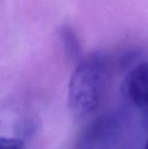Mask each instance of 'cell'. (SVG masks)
<instances>
[{"instance_id": "277c9868", "label": "cell", "mask_w": 148, "mask_h": 149, "mask_svg": "<svg viewBox=\"0 0 148 149\" xmlns=\"http://www.w3.org/2000/svg\"><path fill=\"white\" fill-rule=\"evenodd\" d=\"M97 139L96 126L93 124L79 140L73 149H94Z\"/></svg>"}, {"instance_id": "6da1fadb", "label": "cell", "mask_w": 148, "mask_h": 149, "mask_svg": "<svg viewBox=\"0 0 148 149\" xmlns=\"http://www.w3.org/2000/svg\"><path fill=\"white\" fill-rule=\"evenodd\" d=\"M105 74L106 61L100 53H91L79 61L71 77L68 90V106L72 113L86 115L99 107Z\"/></svg>"}, {"instance_id": "5b68a950", "label": "cell", "mask_w": 148, "mask_h": 149, "mask_svg": "<svg viewBox=\"0 0 148 149\" xmlns=\"http://www.w3.org/2000/svg\"><path fill=\"white\" fill-rule=\"evenodd\" d=\"M0 149H25L22 141L15 138L0 137Z\"/></svg>"}, {"instance_id": "7a4b0ae2", "label": "cell", "mask_w": 148, "mask_h": 149, "mask_svg": "<svg viewBox=\"0 0 148 149\" xmlns=\"http://www.w3.org/2000/svg\"><path fill=\"white\" fill-rule=\"evenodd\" d=\"M124 91L135 106L148 109V62L140 63L128 73Z\"/></svg>"}, {"instance_id": "3957f363", "label": "cell", "mask_w": 148, "mask_h": 149, "mask_svg": "<svg viewBox=\"0 0 148 149\" xmlns=\"http://www.w3.org/2000/svg\"><path fill=\"white\" fill-rule=\"evenodd\" d=\"M59 36L66 56L71 60H79L81 56V47L72 28L66 24L62 25L59 29Z\"/></svg>"}, {"instance_id": "8992f818", "label": "cell", "mask_w": 148, "mask_h": 149, "mask_svg": "<svg viewBox=\"0 0 148 149\" xmlns=\"http://www.w3.org/2000/svg\"><path fill=\"white\" fill-rule=\"evenodd\" d=\"M144 149H148V138H147V142H146V144H145Z\"/></svg>"}]
</instances>
